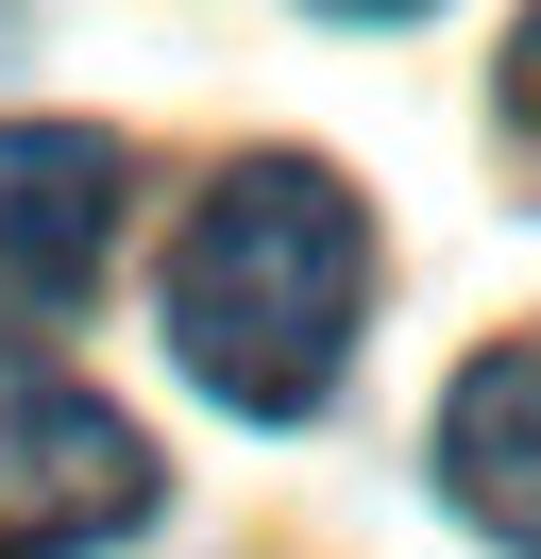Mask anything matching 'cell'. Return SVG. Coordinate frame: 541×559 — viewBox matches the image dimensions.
I'll return each mask as SVG.
<instances>
[{
    "label": "cell",
    "instance_id": "obj_1",
    "mask_svg": "<svg viewBox=\"0 0 541 559\" xmlns=\"http://www.w3.org/2000/svg\"><path fill=\"white\" fill-rule=\"evenodd\" d=\"M372 306V221L322 153H254V170L203 187L187 254H169V356L220 390L237 424H304L356 356Z\"/></svg>",
    "mask_w": 541,
    "mask_h": 559
},
{
    "label": "cell",
    "instance_id": "obj_2",
    "mask_svg": "<svg viewBox=\"0 0 541 559\" xmlns=\"http://www.w3.org/2000/svg\"><path fill=\"white\" fill-rule=\"evenodd\" d=\"M169 509V457L101 390H68L34 340H0V559H85Z\"/></svg>",
    "mask_w": 541,
    "mask_h": 559
},
{
    "label": "cell",
    "instance_id": "obj_3",
    "mask_svg": "<svg viewBox=\"0 0 541 559\" xmlns=\"http://www.w3.org/2000/svg\"><path fill=\"white\" fill-rule=\"evenodd\" d=\"M119 187L135 153L101 119H0V340L17 322H68L119 254Z\"/></svg>",
    "mask_w": 541,
    "mask_h": 559
},
{
    "label": "cell",
    "instance_id": "obj_4",
    "mask_svg": "<svg viewBox=\"0 0 541 559\" xmlns=\"http://www.w3.org/2000/svg\"><path fill=\"white\" fill-rule=\"evenodd\" d=\"M440 491H457L473 543L541 559V340H491L440 390Z\"/></svg>",
    "mask_w": 541,
    "mask_h": 559
},
{
    "label": "cell",
    "instance_id": "obj_5",
    "mask_svg": "<svg viewBox=\"0 0 541 559\" xmlns=\"http://www.w3.org/2000/svg\"><path fill=\"white\" fill-rule=\"evenodd\" d=\"M507 119L541 136V0H525V35H507Z\"/></svg>",
    "mask_w": 541,
    "mask_h": 559
},
{
    "label": "cell",
    "instance_id": "obj_6",
    "mask_svg": "<svg viewBox=\"0 0 541 559\" xmlns=\"http://www.w3.org/2000/svg\"><path fill=\"white\" fill-rule=\"evenodd\" d=\"M322 17H423V0H322Z\"/></svg>",
    "mask_w": 541,
    "mask_h": 559
}]
</instances>
